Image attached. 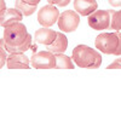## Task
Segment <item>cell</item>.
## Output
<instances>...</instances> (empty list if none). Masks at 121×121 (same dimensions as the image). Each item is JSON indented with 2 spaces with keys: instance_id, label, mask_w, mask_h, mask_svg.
I'll list each match as a JSON object with an SVG mask.
<instances>
[{
  "instance_id": "obj_1",
  "label": "cell",
  "mask_w": 121,
  "mask_h": 121,
  "mask_svg": "<svg viewBox=\"0 0 121 121\" xmlns=\"http://www.w3.org/2000/svg\"><path fill=\"white\" fill-rule=\"evenodd\" d=\"M3 41L6 51L10 53H24L32 46V36L27 27L21 22H15L4 28Z\"/></svg>"
},
{
  "instance_id": "obj_2",
  "label": "cell",
  "mask_w": 121,
  "mask_h": 121,
  "mask_svg": "<svg viewBox=\"0 0 121 121\" xmlns=\"http://www.w3.org/2000/svg\"><path fill=\"white\" fill-rule=\"evenodd\" d=\"M73 60L80 68L97 69L102 64V56L95 48L86 45H78L74 47L72 53Z\"/></svg>"
},
{
  "instance_id": "obj_3",
  "label": "cell",
  "mask_w": 121,
  "mask_h": 121,
  "mask_svg": "<svg viewBox=\"0 0 121 121\" xmlns=\"http://www.w3.org/2000/svg\"><path fill=\"white\" fill-rule=\"evenodd\" d=\"M95 46L105 55L121 56V33L116 30L115 33L99 34L95 40Z\"/></svg>"
},
{
  "instance_id": "obj_4",
  "label": "cell",
  "mask_w": 121,
  "mask_h": 121,
  "mask_svg": "<svg viewBox=\"0 0 121 121\" xmlns=\"http://www.w3.org/2000/svg\"><path fill=\"white\" fill-rule=\"evenodd\" d=\"M115 11L113 10H96L87 18L88 26L95 30H105L110 28L112 17Z\"/></svg>"
},
{
  "instance_id": "obj_5",
  "label": "cell",
  "mask_w": 121,
  "mask_h": 121,
  "mask_svg": "<svg viewBox=\"0 0 121 121\" xmlns=\"http://www.w3.org/2000/svg\"><path fill=\"white\" fill-rule=\"evenodd\" d=\"M79 24H80V15L74 10H65L64 12L59 15L58 27L62 32L72 33L78 29Z\"/></svg>"
},
{
  "instance_id": "obj_6",
  "label": "cell",
  "mask_w": 121,
  "mask_h": 121,
  "mask_svg": "<svg viewBox=\"0 0 121 121\" xmlns=\"http://www.w3.org/2000/svg\"><path fill=\"white\" fill-rule=\"evenodd\" d=\"M30 64L35 69H52L56 68V55L51 51H40L30 58Z\"/></svg>"
},
{
  "instance_id": "obj_7",
  "label": "cell",
  "mask_w": 121,
  "mask_h": 121,
  "mask_svg": "<svg viewBox=\"0 0 121 121\" xmlns=\"http://www.w3.org/2000/svg\"><path fill=\"white\" fill-rule=\"evenodd\" d=\"M59 11L56 7V5L48 4L43 6L38 12V22L43 27H51L56 22H58L59 18Z\"/></svg>"
},
{
  "instance_id": "obj_8",
  "label": "cell",
  "mask_w": 121,
  "mask_h": 121,
  "mask_svg": "<svg viewBox=\"0 0 121 121\" xmlns=\"http://www.w3.org/2000/svg\"><path fill=\"white\" fill-rule=\"evenodd\" d=\"M30 60L24 53H10L6 60L9 69H29Z\"/></svg>"
},
{
  "instance_id": "obj_9",
  "label": "cell",
  "mask_w": 121,
  "mask_h": 121,
  "mask_svg": "<svg viewBox=\"0 0 121 121\" xmlns=\"http://www.w3.org/2000/svg\"><path fill=\"white\" fill-rule=\"evenodd\" d=\"M57 38V32L52 30L50 27H43L38 29L35 32V35H34V39L38 44H41V45H51Z\"/></svg>"
},
{
  "instance_id": "obj_10",
  "label": "cell",
  "mask_w": 121,
  "mask_h": 121,
  "mask_svg": "<svg viewBox=\"0 0 121 121\" xmlns=\"http://www.w3.org/2000/svg\"><path fill=\"white\" fill-rule=\"evenodd\" d=\"M98 7L96 0H74L75 11L81 16H90Z\"/></svg>"
},
{
  "instance_id": "obj_11",
  "label": "cell",
  "mask_w": 121,
  "mask_h": 121,
  "mask_svg": "<svg viewBox=\"0 0 121 121\" xmlns=\"http://www.w3.org/2000/svg\"><path fill=\"white\" fill-rule=\"evenodd\" d=\"M23 13L19 11L18 9H7L5 13L3 16H0V23H1V27H7L10 24H12L15 22H21L23 19Z\"/></svg>"
},
{
  "instance_id": "obj_12",
  "label": "cell",
  "mask_w": 121,
  "mask_h": 121,
  "mask_svg": "<svg viewBox=\"0 0 121 121\" xmlns=\"http://www.w3.org/2000/svg\"><path fill=\"white\" fill-rule=\"evenodd\" d=\"M67 47H68V39L63 33H57L56 40L51 45L47 46L48 51H51L53 53H63L65 52Z\"/></svg>"
},
{
  "instance_id": "obj_13",
  "label": "cell",
  "mask_w": 121,
  "mask_h": 121,
  "mask_svg": "<svg viewBox=\"0 0 121 121\" xmlns=\"http://www.w3.org/2000/svg\"><path fill=\"white\" fill-rule=\"evenodd\" d=\"M56 55V68L58 69H73L74 64L68 56L63 53H55Z\"/></svg>"
},
{
  "instance_id": "obj_14",
  "label": "cell",
  "mask_w": 121,
  "mask_h": 121,
  "mask_svg": "<svg viewBox=\"0 0 121 121\" xmlns=\"http://www.w3.org/2000/svg\"><path fill=\"white\" fill-rule=\"evenodd\" d=\"M15 7L18 9L24 16H30L35 12L36 10V5H32V4H28V3H24L22 0H16L15 3Z\"/></svg>"
},
{
  "instance_id": "obj_15",
  "label": "cell",
  "mask_w": 121,
  "mask_h": 121,
  "mask_svg": "<svg viewBox=\"0 0 121 121\" xmlns=\"http://www.w3.org/2000/svg\"><path fill=\"white\" fill-rule=\"evenodd\" d=\"M110 28L113 30H121V10L115 11L112 17V24Z\"/></svg>"
},
{
  "instance_id": "obj_16",
  "label": "cell",
  "mask_w": 121,
  "mask_h": 121,
  "mask_svg": "<svg viewBox=\"0 0 121 121\" xmlns=\"http://www.w3.org/2000/svg\"><path fill=\"white\" fill-rule=\"evenodd\" d=\"M47 1H48V4H52V5H56L59 7H64L70 3V0H47Z\"/></svg>"
},
{
  "instance_id": "obj_17",
  "label": "cell",
  "mask_w": 121,
  "mask_h": 121,
  "mask_svg": "<svg viewBox=\"0 0 121 121\" xmlns=\"http://www.w3.org/2000/svg\"><path fill=\"white\" fill-rule=\"evenodd\" d=\"M0 45H1V47H0V51H1V65H0V67L3 68V67L6 64V60H7V58H6V53H5L6 48H5V45H4L3 39H1V41H0Z\"/></svg>"
},
{
  "instance_id": "obj_18",
  "label": "cell",
  "mask_w": 121,
  "mask_h": 121,
  "mask_svg": "<svg viewBox=\"0 0 121 121\" xmlns=\"http://www.w3.org/2000/svg\"><path fill=\"white\" fill-rule=\"evenodd\" d=\"M107 68L108 69H121V58L115 59L114 62H112Z\"/></svg>"
},
{
  "instance_id": "obj_19",
  "label": "cell",
  "mask_w": 121,
  "mask_h": 121,
  "mask_svg": "<svg viewBox=\"0 0 121 121\" xmlns=\"http://www.w3.org/2000/svg\"><path fill=\"white\" fill-rule=\"evenodd\" d=\"M109 4L112 5L113 7H119L121 6V0H108Z\"/></svg>"
},
{
  "instance_id": "obj_20",
  "label": "cell",
  "mask_w": 121,
  "mask_h": 121,
  "mask_svg": "<svg viewBox=\"0 0 121 121\" xmlns=\"http://www.w3.org/2000/svg\"><path fill=\"white\" fill-rule=\"evenodd\" d=\"M0 4H1V15H0V16H3L7 9H6V5H5V1H4V0H0Z\"/></svg>"
},
{
  "instance_id": "obj_21",
  "label": "cell",
  "mask_w": 121,
  "mask_h": 121,
  "mask_svg": "<svg viewBox=\"0 0 121 121\" xmlns=\"http://www.w3.org/2000/svg\"><path fill=\"white\" fill-rule=\"evenodd\" d=\"M24 3H28V4H32V5H38L40 3V0H22Z\"/></svg>"
}]
</instances>
